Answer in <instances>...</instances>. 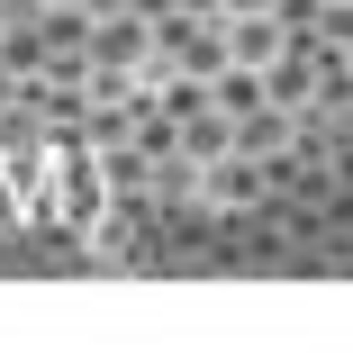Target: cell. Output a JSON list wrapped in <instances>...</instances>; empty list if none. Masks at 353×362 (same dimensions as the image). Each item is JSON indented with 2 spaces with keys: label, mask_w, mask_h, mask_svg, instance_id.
<instances>
[]
</instances>
